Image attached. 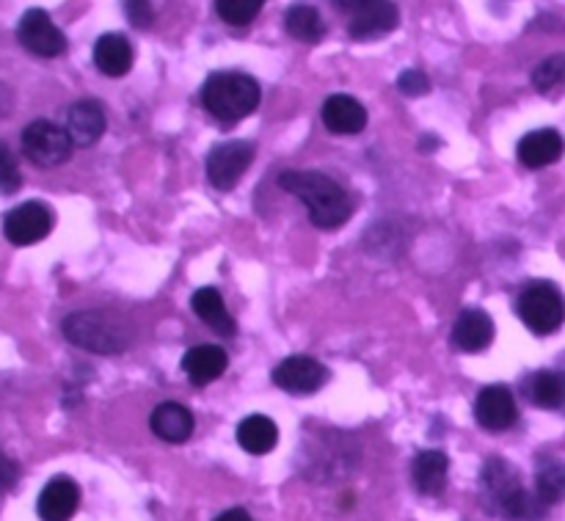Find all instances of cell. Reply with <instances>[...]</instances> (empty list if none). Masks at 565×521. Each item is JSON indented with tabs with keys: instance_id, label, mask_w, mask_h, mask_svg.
I'll use <instances>...</instances> for the list:
<instances>
[{
	"instance_id": "cell-1",
	"label": "cell",
	"mask_w": 565,
	"mask_h": 521,
	"mask_svg": "<svg viewBox=\"0 0 565 521\" xmlns=\"http://www.w3.org/2000/svg\"><path fill=\"white\" fill-rule=\"evenodd\" d=\"M279 188L307 204L309 221L318 230H337V226L351 221V196L329 174H320V171H281Z\"/></svg>"
},
{
	"instance_id": "cell-2",
	"label": "cell",
	"mask_w": 565,
	"mask_h": 521,
	"mask_svg": "<svg viewBox=\"0 0 565 521\" xmlns=\"http://www.w3.org/2000/svg\"><path fill=\"white\" fill-rule=\"evenodd\" d=\"M64 337L72 345L99 357L125 353L132 342L130 320L114 309H83L64 320Z\"/></svg>"
},
{
	"instance_id": "cell-3",
	"label": "cell",
	"mask_w": 565,
	"mask_h": 521,
	"mask_svg": "<svg viewBox=\"0 0 565 521\" xmlns=\"http://www.w3.org/2000/svg\"><path fill=\"white\" fill-rule=\"evenodd\" d=\"M202 103L221 125H235L254 114L259 105V83L243 72H218L210 75L202 88Z\"/></svg>"
},
{
	"instance_id": "cell-4",
	"label": "cell",
	"mask_w": 565,
	"mask_h": 521,
	"mask_svg": "<svg viewBox=\"0 0 565 521\" xmlns=\"http://www.w3.org/2000/svg\"><path fill=\"white\" fill-rule=\"evenodd\" d=\"M516 312L533 334H555L565 320L563 293L555 285H550V281H533V285H527L519 293Z\"/></svg>"
},
{
	"instance_id": "cell-5",
	"label": "cell",
	"mask_w": 565,
	"mask_h": 521,
	"mask_svg": "<svg viewBox=\"0 0 565 521\" xmlns=\"http://www.w3.org/2000/svg\"><path fill=\"white\" fill-rule=\"evenodd\" d=\"M72 138L64 127L53 125L47 119H36L22 130V152L31 163L42 166V169H53L70 160L72 155Z\"/></svg>"
},
{
	"instance_id": "cell-6",
	"label": "cell",
	"mask_w": 565,
	"mask_h": 521,
	"mask_svg": "<svg viewBox=\"0 0 565 521\" xmlns=\"http://www.w3.org/2000/svg\"><path fill=\"white\" fill-rule=\"evenodd\" d=\"M254 160V147L248 141L215 143L207 155V180L218 191H232Z\"/></svg>"
},
{
	"instance_id": "cell-7",
	"label": "cell",
	"mask_w": 565,
	"mask_h": 521,
	"mask_svg": "<svg viewBox=\"0 0 565 521\" xmlns=\"http://www.w3.org/2000/svg\"><path fill=\"white\" fill-rule=\"evenodd\" d=\"M17 39L28 53L39 55V59H55L66 50L64 33L42 9H31L22 14L20 25H17Z\"/></svg>"
},
{
	"instance_id": "cell-8",
	"label": "cell",
	"mask_w": 565,
	"mask_h": 521,
	"mask_svg": "<svg viewBox=\"0 0 565 521\" xmlns=\"http://www.w3.org/2000/svg\"><path fill=\"white\" fill-rule=\"evenodd\" d=\"M50 230H53V213L42 202L20 204L3 221L6 241L14 243V246H33V243L44 241Z\"/></svg>"
},
{
	"instance_id": "cell-9",
	"label": "cell",
	"mask_w": 565,
	"mask_h": 521,
	"mask_svg": "<svg viewBox=\"0 0 565 521\" xmlns=\"http://www.w3.org/2000/svg\"><path fill=\"white\" fill-rule=\"evenodd\" d=\"M522 480H519V472L502 458H489L480 472V495H483L486 508L497 517L505 513V508L511 506L513 497L522 491Z\"/></svg>"
},
{
	"instance_id": "cell-10",
	"label": "cell",
	"mask_w": 565,
	"mask_h": 521,
	"mask_svg": "<svg viewBox=\"0 0 565 521\" xmlns=\"http://www.w3.org/2000/svg\"><path fill=\"white\" fill-rule=\"evenodd\" d=\"M329 381V370L312 357H290L276 364L274 384L290 395H315Z\"/></svg>"
},
{
	"instance_id": "cell-11",
	"label": "cell",
	"mask_w": 565,
	"mask_h": 521,
	"mask_svg": "<svg viewBox=\"0 0 565 521\" xmlns=\"http://www.w3.org/2000/svg\"><path fill=\"white\" fill-rule=\"evenodd\" d=\"M475 419H478L480 428L491 430V434H500L516 425L519 408L513 401L511 390L508 386H486L483 392L475 401Z\"/></svg>"
},
{
	"instance_id": "cell-12",
	"label": "cell",
	"mask_w": 565,
	"mask_h": 521,
	"mask_svg": "<svg viewBox=\"0 0 565 521\" xmlns=\"http://www.w3.org/2000/svg\"><path fill=\"white\" fill-rule=\"evenodd\" d=\"M397 22L401 17H397V6L392 0H364L348 20V33L359 42H367V39H381L392 33Z\"/></svg>"
},
{
	"instance_id": "cell-13",
	"label": "cell",
	"mask_w": 565,
	"mask_h": 521,
	"mask_svg": "<svg viewBox=\"0 0 565 521\" xmlns=\"http://www.w3.org/2000/svg\"><path fill=\"white\" fill-rule=\"evenodd\" d=\"M494 340V320L483 309H467L458 315L456 326H452L450 342L456 351L461 353H480L491 345Z\"/></svg>"
},
{
	"instance_id": "cell-14",
	"label": "cell",
	"mask_w": 565,
	"mask_h": 521,
	"mask_svg": "<svg viewBox=\"0 0 565 521\" xmlns=\"http://www.w3.org/2000/svg\"><path fill=\"white\" fill-rule=\"evenodd\" d=\"M66 132L75 147H92L105 132V110L97 99H77L66 110Z\"/></svg>"
},
{
	"instance_id": "cell-15",
	"label": "cell",
	"mask_w": 565,
	"mask_h": 521,
	"mask_svg": "<svg viewBox=\"0 0 565 521\" xmlns=\"http://www.w3.org/2000/svg\"><path fill=\"white\" fill-rule=\"evenodd\" d=\"M81 506V489L70 478H53L39 495V517L42 521H70Z\"/></svg>"
},
{
	"instance_id": "cell-16",
	"label": "cell",
	"mask_w": 565,
	"mask_h": 521,
	"mask_svg": "<svg viewBox=\"0 0 565 521\" xmlns=\"http://www.w3.org/2000/svg\"><path fill=\"white\" fill-rule=\"evenodd\" d=\"M323 125L329 132L337 136H356L367 127V110L359 99L348 97V94H334L323 103Z\"/></svg>"
},
{
	"instance_id": "cell-17",
	"label": "cell",
	"mask_w": 565,
	"mask_h": 521,
	"mask_svg": "<svg viewBox=\"0 0 565 521\" xmlns=\"http://www.w3.org/2000/svg\"><path fill=\"white\" fill-rule=\"evenodd\" d=\"M230 368V357L218 345H196L182 357V370L193 386H207L218 381Z\"/></svg>"
},
{
	"instance_id": "cell-18",
	"label": "cell",
	"mask_w": 565,
	"mask_h": 521,
	"mask_svg": "<svg viewBox=\"0 0 565 521\" xmlns=\"http://www.w3.org/2000/svg\"><path fill=\"white\" fill-rule=\"evenodd\" d=\"M563 136L557 130H533L519 141V160L527 169H544V166L557 163L563 158Z\"/></svg>"
},
{
	"instance_id": "cell-19",
	"label": "cell",
	"mask_w": 565,
	"mask_h": 521,
	"mask_svg": "<svg viewBox=\"0 0 565 521\" xmlns=\"http://www.w3.org/2000/svg\"><path fill=\"white\" fill-rule=\"evenodd\" d=\"M149 428L158 439L169 442V445H182L193 434V414L182 403H160L149 417Z\"/></svg>"
},
{
	"instance_id": "cell-20",
	"label": "cell",
	"mask_w": 565,
	"mask_h": 521,
	"mask_svg": "<svg viewBox=\"0 0 565 521\" xmlns=\"http://www.w3.org/2000/svg\"><path fill=\"white\" fill-rule=\"evenodd\" d=\"M447 472H450V461L441 450H423L412 464V480L414 489L425 497H436L445 491Z\"/></svg>"
},
{
	"instance_id": "cell-21",
	"label": "cell",
	"mask_w": 565,
	"mask_h": 521,
	"mask_svg": "<svg viewBox=\"0 0 565 521\" xmlns=\"http://www.w3.org/2000/svg\"><path fill=\"white\" fill-rule=\"evenodd\" d=\"M94 64L103 75L121 77L132 66V47L121 33H105L94 44Z\"/></svg>"
},
{
	"instance_id": "cell-22",
	"label": "cell",
	"mask_w": 565,
	"mask_h": 521,
	"mask_svg": "<svg viewBox=\"0 0 565 521\" xmlns=\"http://www.w3.org/2000/svg\"><path fill=\"white\" fill-rule=\"evenodd\" d=\"M191 307H193V312H196L199 318L210 326V329L218 331L221 337H235V331H237L235 318L230 315L224 298H221V293L215 290V287H202V290L193 293Z\"/></svg>"
},
{
	"instance_id": "cell-23",
	"label": "cell",
	"mask_w": 565,
	"mask_h": 521,
	"mask_svg": "<svg viewBox=\"0 0 565 521\" xmlns=\"http://www.w3.org/2000/svg\"><path fill=\"white\" fill-rule=\"evenodd\" d=\"M524 397L541 408H565V373L541 370L524 381Z\"/></svg>"
},
{
	"instance_id": "cell-24",
	"label": "cell",
	"mask_w": 565,
	"mask_h": 521,
	"mask_svg": "<svg viewBox=\"0 0 565 521\" xmlns=\"http://www.w3.org/2000/svg\"><path fill=\"white\" fill-rule=\"evenodd\" d=\"M237 442H241L243 450L252 453V456H265V453L274 450L276 442H279V428H276V423L270 417L252 414V417H246L237 425Z\"/></svg>"
},
{
	"instance_id": "cell-25",
	"label": "cell",
	"mask_w": 565,
	"mask_h": 521,
	"mask_svg": "<svg viewBox=\"0 0 565 521\" xmlns=\"http://www.w3.org/2000/svg\"><path fill=\"white\" fill-rule=\"evenodd\" d=\"M285 28L292 39H298V42L315 44L326 36L323 17L318 14V9H312V6L307 3H296L287 9Z\"/></svg>"
},
{
	"instance_id": "cell-26",
	"label": "cell",
	"mask_w": 565,
	"mask_h": 521,
	"mask_svg": "<svg viewBox=\"0 0 565 521\" xmlns=\"http://www.w3.org/2000/svg\"><path fill=\"white\" fill-rule=\"evenodd\" d=\"M535 495L546 506H557L565 500V464L563 461H541L535 472Z\"/></svg>"
},
{
	"instance_id": "cell-27",
	"label": "cell",
	"mask_w": 565,
	"mask_h": 521,
	"mask_svg": "<svg viewBox=\"0 0 565 521\" xmlns=\"http://www.w3.org/2000/svg\"><path fill=\"white\" fill-rule=\"evenodd\" d=\"M546 508H550V506H546V502L541 500L535 491L522 489L516 497H513L511 506L505 508L502 519H508V521H544Z\"/></svg>"
},
{
	"instance_id": "cell-28",
	"label": "cell",
	"mask_w": 565,
	"mask_h": 521,
	"mask_svg": "<svg viewBox=\"0 0 565 521\" xmlns=\"http://www.w3.org/2000/svg\"><path fill=\"white\" fill-rule=\"evenodd\" d=\"M533 86L539 88L541 94H555L565 86V55H552L544 64L535 66L533 72Z\"/></svg>"
},
{
	"instance_id": "cell-29",
	"label": "cell",
	"mask_w": 565,
	"mask_h": 521,
	"mask_svg": "<svg viewBox=\"0 0 565 521\" xmlns=\"http://www.w3.org/2000/svg\"><path fill=\"white\" fill-rule=\"evenodd\" d=\"M263 6L265 0H215V11L230 25H248Z\"/></svg>"
},
{
	"instance_id": "cell-30",
	"label": "cell",
	"mask_w": 565,
	"mask_h": 521,
	"mask_svg": "<svg viewBox=\"0 0 565 521\" xmlns=\"http://www.w3.org/2000/svg\"><path fill=\"white\" fill-rule=\"evenodd\" d=\"M22 185L20 166H17L14 152L0 141V193H17Z\"/></svg>"
},
{
	"instance_id": "cell-31",
	"label": "cell",
	"mask_w": 565,
	"mask_h": 521,
	"mask_svg": "<svg viewBox=\"0 0 565 521\" xmlns=\"http://www.w3.org/2000/svg\"><path fill=\"white\" fill-rule=\"evenodd\" d=\"M397 88H401L406 97H423V94L430 92V81L425 72L406 70L401 77H397Z\"/></svg>"
},
{
	"instance_id": "cell-32",
	"label": "cell",
	"mask_w": 565,
	"mask_h": 521,
	"mask_svg": "<svg viewBox=\"0 0 565 521\" xmlns=\"http://www.w3.org/2000/svg\"><path fill=\"white\" fill-rule=\"evenodd\" d=\"M125 9H127V20H130L136 28L152 25L154 11L149 0H125Z\"/></svg>"
},
{
	"instance_id": "cell-33",
	"label": "cell",
	"mask_w": 565,
	"mask_h": 521,
	"mask_svg": "<svg viewBox=\"0 0 565 521\" xmlns=\"http://www.w3.org/2000/svg\"><path fill=\"white\" fill-rule=\"evenodd\" d=\"M17 478H20V467L9 456L0 453V489H11L17 483Z\"/></svg>"
},
{
	"instance_id": "cell-34",
	"label": "cell",
	"mask_w": 565,
	"mask_h": 521,
	"mask_svg": "<svg viewBox=\"0 0 565 521\" xmlns=\"http://www.w3.org/2000/svg\"><path fill=\"white\" fill-rule=\"evenodd\" d=\"M11 99H14V97H11V88L0 83V119L11 114Z\"/></svg>"
},
{
	"instance_id": "cell-35",
	"label": "cell",
	"mask_w": 565,
	"mask_h": 521,
	"mask_svg": "<svg viewBox=\"0 0 565 521\" xmlns=\"http://www.w3.org/2000/svg\"><path fill=\"white\" fill-rule=\"evenodd\" d=\"M215 521H254V519L248 517V513L243 511V508H230V511L221 513V517L215 519Z\"/></svg>"
},
{
	"instance_id": "cell-36",
	"label": "cell",
	"mask_w": 565,
	"mask_h": 521,
	"mask_svg": "<svg viewBox=\"0 0 565 521\" xmlns=\"http://www.w3.org/2000/svg\"><path fill=\"white\" fill-rule=\"evenodd\" d=\"M331 3H334V9H337V11H342V14L351 17L353 11H356L359 6L364 3V0H331Z\"/></svg>"
}]
</instances>
